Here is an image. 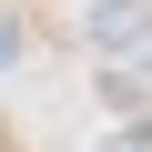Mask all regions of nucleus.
<instances>
[{
  "mask_svg": "<svg viewBox=\"0 0 152 152\" xmlns=\"http://www.w3.org/2000/svg\"><path fill=\"white\" fill-rule=\"evenodd\" d=\"M142 20H152V0H102L91 10V41L102 51H142Z\"/></svg>",
  "mask_w": 152,
  "mask_h": 152,
  "instance_id": "nucleus-1",
  "label": "nucleus"
}]
</instances>
